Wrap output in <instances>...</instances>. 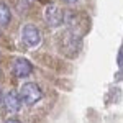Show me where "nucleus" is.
<instances>
[{
  "label": "nucleus",
  "mask_w": 123,
  "mask_h": 123,
  "mask_svg": "<svg viewBox=\"0 0 123 123\" xmlns=\"http://www.w3.org/2000/svg\"><path fill=\"white\" fill-rule=\"evenodd\" d=\"M3 123H21L20 120H17V118H8V120H5Z\"/></svg>",
  "instance_id": "6e6552de"
},
{
  "label": "nucleus",
  "mask_w": 123,
  "mask_h": 123,
  "mask_svg": "<svg viewBox=\"0 0 123 123\" xmlns=\"http://www.w3.org/2000/svg\"><path fill=\"white\" fill-rule=\"evenodd\" d=\"M20 97H21V102L26 105H35L38 104L43 97V92L35 82H26V84L21 85L20 89Z\"/></svg>",
  "instance_id": "f257e3e1"
},
{
  "label": "nucleus",
  "mask_w": 123,
  "mask_h": 123,
  "mask_svg": "<svg viewBox=\"0 0 123 123\" xmlns=\"http://www.w3.org/2000/svg\"><path fill=\"white\" fill-rule=\"evenodd\" d=\"M38 2H46V0H38Z\"/></svg>",
  "instance_id": "9b49d317"
},
{
  "label": "nucleus",
  "mask_w": 123,
  "mask_h": 123,
  "mask_svg": "<svg viewBox=\"0 0 123 123\" xmlns=\"http://www.w3.org/2000/svg\"><path fill=\"white\" fill-rule=\"evenodd\" d=\"M44 20H46V25L51 28H56L59 26L62 21H64V13L61 12V8L54 5V3H49L44 8Z\"/></svg>",
  "instance_id": "f03ea898"
},
{
  "label": "nucleus",
  "mask_w": 123,
  "mask_h": 123,
  "mask_svg": "<svg viewBox=\"0 0 123 123\" xmlns=\"http://www.w3.org/2000/svg\"><path fill=\"white\" fill-rule=\"evenodd\" d=\"M2 104L5 105V108H7L8 113H17V112H20L23 102H21V97H20L18 92L8 90L7 94L3 95V102H2Z\"/></svg>",
  "instance_id": "20e7f679"
},
{
  "label": "nucleus",
  "mask_w": 123,
  "mask_h": 123,
  "mask_svg": "<svg viewBox=\"0 0 123 123\" xmlns=\"http://www.w3.org/2000/svg\"><path fill=\"white\" fill-rule=\"evenodd\" d=\"M10 20H12V13L7 3L0 2V26H8Z\"/></svg>",
  "instance_id": "423d86ee"
},
{
  "label": "nucleus",
  "mask_w": 123,
  "mask_h": 123,
  "mask_svg": "<svg viewBox=\"0 0 123 123\" xmlns=\"http://www.w3.org/2000/svg\"><path fill=\"white\" fill-rule=\"evenodd\" d=\"M2 102H3V95H2V92H0V105H2Z\"/></svg>",
  "instance_id": "9d476101"
},
{
  "label": "nucleus",
  "mask_w": 123,
  "mask_h": 123,
  "mask_svg": "<svg viewBox=\"0 0 123 123\" xmlns=\"http://www.w3.org/2000/svg\"><path fill=\"white\" fill-rule=\"evenodd\" d=\"M12 71H13V74L17 77H28L33 72V64L25 57H18V59H15V62L12 66Z\"/></svg>",
  "instance_id": "39448f33"
},
{
  "label": "nucleus",
  "mask_w": 123,
  "mask_h": 123,
  "mask_svg": "<svg viewBox=\"0 0 123 123\" xmlns=\"http://www.w3.org/2000/svg\"><path fill=\"white\" fill-rule=\"evenodd\" d=\"M62 2H64V3H69V5H71V3H76L77 0H62Z\"/></svg>",
  "instance_id": "1a4fd4ad"
},
{
  "label": "nucleus",
  "mask_w": 123,
  "mask_h": 123,
  "mask_svg": "<svg viewBox=\"0 0 123 123\" xmlns=\"http://www.w3.org/2000/svg\"><path fill=\"white\" fill-rule=\"evenodd\" d=\"M118 64H120V66H123V49L120 51V54H118Z\"/></svg>",
  "instance_id": "0eeeda50"
},
{
  "label": "nucleus",
  "mask_w": 123,
  "mask_h": 123,
  "mask_svg": "<svg viewBox=\"0 0 123 123\" xmlns=\"http://www.w3.org/2000/svg\"><path fill=\"white\" fill-rule=\"evenodd\" d=\"M21 38L26 43V46L35 48V46H38L39 41H41V33L35 25H25L23 30H21Z\"/></svg>",
  "instance_id": "7ed1b4c3"
}]
</instances>
